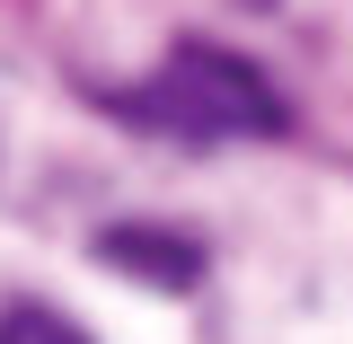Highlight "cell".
<instances>
[{
	"label": "cell",
	"instance_id": "3957f363",
	"mask_svg": "<svg viewBox=\"0 0 353 344\" xmlns=\"http://www.w3.org/2000/svg\"><path fill=\"white\" fill-rule=\"evenodd\" d=\"M0 344H88V327H71L62 309H44V301H9L0 309Z\"/></svg>",
	"mask_w": 353,
	"mask_h": 344
},
{
	"label": "cell",
	"instance_id": "277c9868",
	"mask_svg": "<svg viewBox=\"0 0 353 344\" xmlns=\"http://www.w3.org/2000/svg\"><path fill=\"white\" fill-rule=\"evenodd\" d=\"M239 9H274V0H239Z\"/></svg>",
	"mask_w": 353,
	"mask_h": 344
},
{
	"label": "cell",
	"instance_id": "6da1fadb",
	"mask_svg": "<svg viewBox=\"0 0 353 344\" xmlns=\"http://www.w3.org/2000/svg\"><path fill=\"white\" fill-rule=\"evenodd\" d=\"M106 115H124L132 132H159L176 150H230V141H274V132H292L283 88L265 80L248 53L203 44V36L168 44V62L141 71L132 88H115Z\"/></svg>",
	"mask_w": 353,
	"mask_h": 344
},
{
	"label": "cell",
	"instance_id": "7a4b0ae2",
	"mask_svg": "<svg viewBox=\"0 0 353 344\" xmlns=\"http://www.w3.org/2000/svg\"><path fill=\"white\" fill-rule=\"evenodd\" d=\"M97 265H115L132 283H159V292H185L203 274V239H185L168 221H115V230H97Z\"/></svg>",
	"mask_w": 353,
	"mask_h": 344
}]
</instances>
